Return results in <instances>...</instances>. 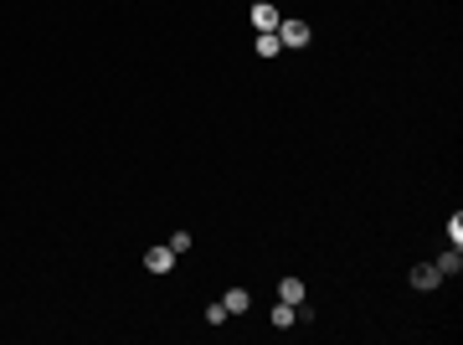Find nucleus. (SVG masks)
<instances>
[{"label": "nucleus", "mask_w": 463, "mask_h": 345, "mask_svg": "<svg viewBox=\"0 0 463 345\" xmlns=\"http://www.w3.org/2000/svg\"><path fill=\"white\" fill-rule=\"evenodd\" d=\"M278 21H283L278 6H252V26L257 31H278Z\"/></svg>", "instance_id": "4"}, {"label": "nucleus", "mask_w": 463, "mask_h": 345, "mask_svg": "<svg viewBox=\"0 0 463 345\" xmlns=\"http://www.w3.org/2000/svg\"><path fill=\"white\" fill-rule=\"evenodd\" d=\"M278 299H283V304H304V284H299V278H283V284H278Z\"/></svg>", "instance_id": "7"}, {"label": "nucleus", "mask_w": 463, "mask_h": 345, "mask_svg": "<svg viewBox=\"0 0 463 345\" xmlns=\"http://www.w3.org/2000/svg\"><path fill=\"white\" fill-rule=\"evenodd\" d=\"M144 268H149V273H170V268H175V248H149V253H144Z\"/></svg>", "instance_id": "3"}, {"label": "nucleus", "mask_w": 463, "mask_h": 345, "mask_svg": "<svg viewBox=\"0 0 463 345\" xmlns=\"http://www.w3.org/2000/svg\"><path fill=\"white\" fill-rule=\"evenodd\" d=\"M412 289H422V294L443 289V273H437L432 263H417V268H412Z\"/></svg>", "instance_id": "2"}, {"label": "nucleus", "mask_w": 463, "mask_h": 345, "mask_svg": "<svg viewBox=\"0 0 463 345\" xmlns=\"http://www.w3.org/2000/svg\"><path fill=\"white\" fill-rule=\"evenodd\" d=\"M294 319H299V314H294V304H283V299H278V309H273V325H278V330H289Z\"/></svg>", "instance_id": "9"}, {"label": "nucleus", "mask_w": 463, "mask_h": 345, "mask_svg": "<svg viewBox=\"0 0 463 345\" xmlns=\"http://www.w3.org/2000/svg\"><path fill=\"white\" fill-rule=\"evenodd\" d=\"M432 268L443 273V278H453V273L463 268V253H458V248H448V253H437V263H432Z\"/></svg>", "instance_id": "6"}, {"label": "nucleus", "mask_w": 463, "mask_h": 345, "mask_svg": "<svg viewBox=\"0 0 463 345\" xmlns=\"http://www.w3.org/2000/svg\"><path fill=\"white\" fill-rule=\"evenodd\" d=\"M448 237H453V248L463 243V211H453V217H448Z\"/></svg>", "instance_id": "10"}, {"label": "nucleus", "mask_w": 463, "mask_h": 345, "mask_svg": "<svg viewBox=\"0 0 463 345\" xmlns=\"http://www.w3.org/2000/svg\"><path fill=\"white\" fill-rule=\"evenodd\" d=\"M309 36H314L309 21H278V41H283V47H309Z\"/></svg>", "instance_id": "1"}, {"label": "nucleus", "mask_w": 463, "mask_h": 345, "mask_svg": "<svg viewBox=\"0 0 463 345\" xmlns=\"http://www.w3.org/2000/svg\"><path fill=\"white\" fill-rule=\"evenodd\" d=\"M278 47H283L278 31H257V57H278Z\"/></svg>", "instance_id": "8"}, {"label": "nucleus", "mask_w": 463, "mask_h": 345, "mask_svg": "<svg viewBox=\"0 0 463 345\" xmlns=\"http://www.w3.org/2000/svg\"><path fill=\"white\" fill-rule=\"evenodd\" d=\"M222 304H227V314H242V309H252V294L248 289H227Z\"/></svg>", "instance_id": "5"}]
</instances>
